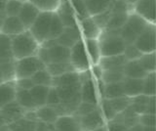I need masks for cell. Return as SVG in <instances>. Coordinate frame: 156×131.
<instances>
[{"label": "cell", "mask_w": 156, "mask_h": 131, "mask_svg": "<svg viewBox=\"0 0 156 131\" xmlns=\"http://www.w3.org/2000/svg\"><path fill=\"white\" fill-rule=\"evenodd\" d=\"M97 40L101 57L123 54L126 44L119 30H102Z\"/></svg>", "instance_id": "obj_1"}, {"label": "cell", "mask_w": 156, "mask_h": 131, "mask_svg": "<svg viewBox=\"0 0 156 131\" xmlns=\"http://www.w3.org/2000/svg\"><path fill=\"white\" fill-rule=\"evenodd\" d=\"M12 52L15 60L36 56L40 44L34 39L28 31L22 32L21 35L11 37Z\"/></svg>", "instance_id": "obj_2"}, {"label": "cell", "mask_w": 156, "mask_h": 131, "mask_svg": "<svg viewBox=\"0 0 156 131\" xmlns=\"http://www.w3.org/2000/svg\"><path fill=\"white\" fill-rule=\"evenodd\" d=\"M148 24L149 23H147L139 15H136V13H130L123 27L119 30L120 35L123 38L125 44H134L136 39L143 32Z\"/></svg>", "instance_id": "obj_3"}, {"label": "cell", "mask_w": 156, "mask_h": 131, "mask_svg": "<svg viewBox=\"0 0 156 131\" xmlns=\"http://www.w3.org/2000/svg\"><path fill=\"white\" fill-rule=\"evenodd\" d=\"M52 16L53 13L51 12H40L32 26L29 27L28 31L39 44L48 40Z\"/></svg>", "instance_id": "obj_4"}, {"label": "cell", "mask_w": 156, "mask_h": 131, "mask_svg": "<svg viewBox=\"0 0 156 131\" xmlns=\"http://www.w3.org/2000/svg\"><path fill=\"white\" fill-rule=\"evenodd\" d=\"M16 66V79L29 78L38 71L45 69V65L36 56H31L15 61Z\"/></svg>", "instance_id": "obj_5"}, {"label": "cell", "mask_w": 156, "mask_h": 131, "mask_svg": "<svg viewBox=\"0 0 156 131\" xmlns=\"http://www.w3.org/2000/svg\"><path fill=\"white\" fill-rule=\"evenodd\" d=\"M73 70L76 72H81L89 70L91 67V63L88 57L84 39L77 42L74 46L70 48L69 61Z\"/></svg>", "instance_id": "obj_6"}, {"label": "cell", "mask_w": 156, "mask_h": 131, "mask_svg": "<svg viewBox=\"0 0 156 131\" xmlns=\"http://www.w3.org/2000/svg\"><path fill=\"white\" fill-rule=\"evenodd\" d=\"M134 44L143 53L156 52V25L148 24L143 32L136 38Z\"/></svg>", "instance_id": "obj_7"}, {"label": "cell", "mask_w": 156, "mask_h": 131, "mask_svg": "<svg viewBox=\"0 0 156 131\" xmlns=\"http://www.w3.org/2000/svg\"><path fill=\"white\" fill-rule=\"evenodd\" d=\"M77 119L79 120V124L82 131H92L106 124V121L99 108V105L91 113L83 115Z\"/></svg>", "instance_id": "obj_8"}, {"label": "cell", "mask_w": 156, "mask_h": 131, "mask_svg": "<svg viewBox=\"0 0 156 131\" xmlns=\"http://www.w3.org/2000/svg\"><path fill=\"white\" fill-rule=\"evenodd\" d=\"M133 12L149 23L156 22V0H139L133 6Z\"/></svg>", "instance_id": "obj_9"}, {"label": "cell", "mask_w": 156, "mask_h": 131, "mask_svg": "<svg viewBox=\"0 0 156 131\" xmlns=\"http://www.w3.org/2000/svg\"><path fill=\"white\" fill-rule=\"evenodd\" d=\"M55 13L66 27L78 26V20L70 0H61Z\"/></svg>", "instance_id": "obj_10"}, {"label": "cell", "mask_w": 156, "mask_h": 131, "mask_svg": "<svg viewBox=\"0 0 156 131\" xmlns=\"http://www.w3.org/2000/svg\"><path fill=\"white\" fill-rule=\"evenodd\" d=\"M82 39L83 37L81 35L80 28L78 26H75L65 27L62 35L56 39V42L58 44L70 49L72 46H74L77 42H79Z\"/></svg>", "instance_id": "obj_11"}, {"label": "cell", "mask_w": 156, "mask_h": 131, "mask_svg": "<svg viewBox=\"0 0 156 131\" xmlns=\"http://www.w3.org/2000/svg\"><path fill=\"white\" fill-rule=\"evenodd\" d=\"M51 86L55 88H79L81 82L78 72L70 71L65 75L52 77Z\"/></svg>", "instance_id": "obj_12"}, {"label": "cell", "mask_w": 156, "mask_h": 131, "mask_svg": "<svg viewBox=\"0 0 156 131\" xmlns=\"http://www.w3.org/2000/svg\"><path fill=\"white\" fill-rule=\"evenodd\" d=\"M98 91H99L100 99L111 100L117 97L123 96V87L121 82H114V83H105L101 80L97 81Z\"/></svg>", "instance_id": "obj_13"}, {"label": "cell", "mask_w": 156, "mask_h": 131, "mask_svg": "<svg viewBox=\"0 0 156 131\" xmlns=\"http://www.w3.org/2000/svg\"><path fill=\"white\" fill-rule=\"evenodd\" d=\"M80 96L81 102L94 105L99 104L100 96L99 91H98L97 81L95 79H92L82 83L80 86Z\"/></svg>", "instance_id": "obj_14"}, {"label": "cell", "mask_w": 156, "mask_h": 131, "mask_svg": "<svg viewBox=\"0 0 156 131\" xmlns=\"http://www.w3.org/2000/svg\"><path fill=\"white\" fill-rule=\"evenodd\" d=\"M39 13H40V11L35 6L32 5L30 2L27 1L23 3V6L18 14V18L21 20L23 27H26V30L28 31L34 21L36 20Z\"/></svg>", "instance_id": "obj_15"}, {"label": "cell", "mask_w": 156, "mask_h": 131, "mask_svg": "<svg viewBox=\"0 0 156 131\" xmlns=\"http://www.w3.org/2000/svg\"><path fill=\"white\" fill-rule=\"evenodd\" d=\"M78 27L80 28L83 39H98L101 32V30L93 20L92 17L78 21Z\"/></svg>", "instance_id": "obj_16"}, {"label": "cell", "mask_w": 156, "mask_h": 131, "mask_svg": "<svg viewBox=\"0 0 156 131\" xmlns=\"http://www.w3.org/2000/svg\"><path fill=\"white\" fill-rule=\"evenodd\" d=\"M1 113L3 115V118L6 124H10L14 121L23 118L26 115L27 111L20 106L16 100L12 101L11 103L7 104L5 107L1 109Z\"/></svg>", "instance_id": "obj_17"}, {"label": "cell", "mask_w": 156, "mask_h": 131, "mask_svg": "<svg viewBox=\"0 0 156 131\" xmlns=\"http://www.w3.org/2000/svg\"><path fill=\"white\" fill-rule=\"evenodd\" d=\"M26 27H23V23L18 18V16L15 17H6L3 23V26L1 28L0 33L7 35L9 37L16 36L18 35H21L22 32L26 31Z\"/></svg>", "instance_id": "obj_18"}, {"label": "cell", "mask_w": 156, "mask_h": 131, "mask_svg": "<svg viewBox=\"0 0 156 131\" xmlns=\"http://www.w3.org/2000/svg\"><path fill=\"white\" fill-rule=\"evenodd\" d=\"M55 131H82L79 120L74 115H62L54 123Z\"/></svg>", "instance_id": "obj_19"}, {"label": "cell", "mask_w": 156, "mask_h": 131, "mask_svg": "<svg viewBox=\"0 0 156 131\" xmlns=\"http://www.w3.org/2000/svg\"><path fill=\"white\" fill-rule=\"evenodd\" d=\"M143 79L125 77L121 81L124 95L129 98H133V97L143 94Z\"/></svg>", "instance_id": "obj_20"}, {"label": "cell", "mask_w": 156, "mask_h": 131, "mask_svg": "<svg viewBox=\"0 0 156 131\" xmlns=\"http://www.w3.org/2000/svg\"><path fill=\"white\" fill-rule=\"evenodd\" d=\"M16 84L14 81H4L0 83V110L11 103L16 97Z\"/></svg>", "instance_id": "obj_21"}, {"label": "cell", "mask_w": 156, "mask_h": 131, "mask_svg": "<svg viewBox=\"0 0 156 131\" xmlns=\"http://www.w3.org/2000/svg\"><path fill=\"white\" fill-rule=\"evenodd\" d=\"M124 74L125 77H130V78H139L143 79L147 75L148 72L143 67L139 60L135 61H127L124 66Z\"/></svg>", "instance_id": "obj_22"}, {"label": "cell", "mask_w": 156, "mask_h": 131, "mask_svg": "<svg viewBox=\"0 0 156 131\" xmlns=\"http://www.w3.org/2000/svg\"><path fill=\"white\" fill-rule=\"evenodd\" d=\"M139 118H140V115L136 114L135 111L132 110L130 107H128L126 110L117 114L115 115V118L112 120H115L117 122L126 126L127 128H130L132 126L139 123Z\"/></svg>", "instance_id": "obj_23"}, {"label": "cell", "mask_w": 156, "mask_h": 131, "mask_svg": "<svg viewBox=\"0 0 156 131\" xmlns=\"http://www.w3.org/2000/svg\"><path fill=\"white\" fill-rule=\"evenodd\" d=\"M127 60L123 54L121 55H115V56H107V57H101L99 62L100 67L102 71L105 70H113V69H123Z\"/></svg>", "instance_id": "obj_24"}, {"label": "cell", "mask_w": 156, "mask_h": 131, "mask_svg": "<svg viewBox=\"0 0 156 131\" xmlns=\"http://www.w3.org/2000/svg\"><path fill=\"white\" fill-rule=\"evenodd\" d=\"M90 17L106 11L109 8L112 0H83Z\"/></svg>", "instance_id": "obj_25"}, {"label": "cell", "mask_w": 156, "mask_h": 131, "mask_svg": "<svg viewBox=\"0 0 156 131\" xmlns=\"http://www.w3.org/2000/svg\"><path fill=\"white\" fill-rule=\"evenodd\" d=\"M11 46V37L0 33V65L14 61Z\"/></svg>", "instance_id": "obj_26"}, {"label": "cell", "mask_w": 156, "mask_h": 131, "mask_svg": "<svg viewBox=\"0 0 156 131\" xmlns=\"http://www.w3.org/2000/svg\"><path fill=\"white\" fill-rule=\"evenodd\" d=\"M35 111H36L38 121H42V122L45 123L54 124L58 118V115L57 114L56 110L53 107L47 105L42 106L40 108H37Z\"/></svg>", "instance_id": "obj_27"}, {"label": "cell", "mask_w": 156, "mask_h": 131, "mask_svg": "<svg viewBox=\"0 0 156 131\" xmlns=\"http://www.w3.org/2000/svg\"><path fill=\"white\" fill-rule=\"evenodd\" d=\"M50 87L44 86V85H34L32 88L29 90L32 99L34 101V104L36 106V109L46 105L47 96H48Z\"/></svg>", "instance_id": "obj_28"}, {"label": "cell", "mask_w": 156, "mask_h": 131, "mask_svg": "<svg viewBox=\"0 0 156 131\" xmlns=\"http://www.w3.org/2000/svg\"><path fill=\"white\" fill-rule=\"evenodd\" d=\"M85 48L87 51L88 57L91 63V66L98 65L101 58L99 43L97 39H84Z\"/></svg>", "instance_id": "obj_29"}, {"label": "cell", "mask_w": 156, "mask_h": 131, "mask_svg": "<svg viewBox=\"0 0 156 131\" xmlns=\"http://www.w3.org/2000/svg\"><path fill=\"white\" fill-rule=\"evenodd\" d=\"M15 100H16L17 103L26 111L36 110V106L34 104V101L32 99L29 90L17 89Z\"/></svg>", "instance_id": "obj_30"}, {"label": "cell", "mask_w": 156, "mask_h": 131, "mask_svg": "<svg viewBox=\"0 0 156 131\" xmlns=\"http://www.w3.org/2000/svg\"><path fill=\"white\" fill-rule=\"evenodd\" d=\"M149 98H150V96H146L144 94H140L136 97H133V98H131L129 107L133 111H135L139 115L145 114L146 110H147Z\"/></svg>", "instance_id": "obj_31"}, {"label": "cell", "mask_w": 156, "mask_h": 131, "mask_svg": "<svg viewBox=\"0 0 156 131\" xmlns=\"http://www.w3.org/2000/svg\"><path fill=\"white\" fill-rule=\"evenodd\" d=\"M125 78L124 67L123 69H113L102 71L101 80L105 83H114V82H121Z\"/></svg>", "instance_id": "obj_32"}, {"label": "cell", "mask_w": 156, "mask_h": 131, "mask_svg": "<svg viewBox=\"0 0 156 131\" xmlns=\"http://www.w3.org/2000/svg\"><path fill=\"white\" fill-rule=\"evenodd\" d=\"M36 123L35 121L23 118L14 121V122L8 124L11 131H36Z\"/></svg>", "instance_id": "obj_33"}, {"label": "cell", "mask_w": 156, "mask_h": 131, "mask_svg": "<svg viewBox=\"0 0 156 131\" xmlns=\"http://www.w3.org/2000/svg\"><path fill=\"white\" fill-rule=\"evenodd\" d=\"M61 0H28L32 5L35 6L40 12H51L57 11Z\"/></svg>", "instance_id": "obj_34"}, {"label": "cell", "mask_w": 156, "mask_h": 131, "mask_svg": "<svg viewBox=\"0 0 156 131\" xmlns=\"http://www.w3.org/2000/svg\"><path fill=\"white\" fill-rule=\"evenodd\" d=\"M46 70L49 71V74L52 75V77L65 75V74H67V72H70V71H74V70H73V67L70 65L69 62L50 64L46 67Z\"/></svg>", "instance_id": "obj_35"}, {"label": "cell", "mask_w": 156, "mask_h": 131, "mask_svg": "<svg viewBox=\"0 0 156 131\" xmlns=\"http://www.w3.org/2000/svg\"><path fill=\"white\" fill-rule=\"evenodd\" d=\"M65 26L58 17L57 14L54 12L52 16L51 26H50V31H49V37L48 40H56L57 38L62 35V32L65 30Z\"/></svg>", "instance_id": "obj_36"}, {"label": "cell", "mask_w": 156, "mask_h": 131, "mask_svg": "<svg viewBox=\"0 0 156 131\" xmlns=\"http://www.w3.org/2000/svg\"><path fill=\"white\" fill-rule=\"evenodd\" d=\"M143 94L146 96L156 95V71L149 72L143 79Z\"/></svg>", "instance_id": "obj_37"}, {"label": "cell", "mask_w": 156, "mask_h": 131, "mask_svg": "<svg viewBox=\"0 0 156 131\" xmlns=\"http://www.w3.org/2000/svg\"><path fill=\"white\" fill-rule=\"evenodd\" d=\"M139 62L148 74L156 71V52L143 54L139 59Z\"/></svg>", "instance_id": "obj_38"}, {"label": "cell", "mask_w": 156, "mask_h": 131, "mask_svg": "<svg viewBox=\"0 0 156 131\" xmlns=\"http://www.w3.org/2000/svg\"><path fill=\"white\" fill-rule=\"evenodd\" d=\"M30 78L32 79L34 85H44L50 87L52 84V75L49 74L46 67L35 72Z\"/></svg>", "instance_id": "obj_39"}, {"label": "cell", "mask_w": 156, "mask_h": 131, "mask_svg": "<svg viewBox=\"0 0 156 131\" xmlns=\"http://www.w3.org/2000/svg\"><path fill=\"white\" fill-rule=\"evenodd\" d=\"M99 108H100L106 122L107 121L112 120L115 118V115H117L116 111L113 109V107H112V105L110 103V101L107 99H100Z\"/></svg>", "instance_id": "obj_40"}, {"label": "cell", "mask_w": 156, "mask_h": 131, "mask_svg": "<svg viewBox=\"0 0 156 131\" xmlns=\"http://www.w3.org/2000/svg\"><path fill=\"white\" fill-rule=\"evenodd\" d=\"M15 61L16 60L0 65L4 81L16 80V66H15Z\"/></svg>", "instance_id": "obj_41"}, {"label": "cell", "mask_w": 156, "mask_h": 131, "mask_svg": "<svg viewBox=\"0 0 156 131\" xmlns=\"http://www.w3.org/2000/svg\"><path fill=\"white\" fill-rule=\"evenodd\" d=\"M23 3L18 0H6L4 7V12L7 17H15L18 16V14L23 6Z\"/></svg>", "instance_id": "obj_42"}, {"label": "cell", "mask_w": 156, "mask_h": 131, "mask_svg": "<svg viewBox=\"0 0 156 131\" xmlns=\"http://www.w3.org/2000/svg\"><path fill=\"white\" fill-rule=\"evenodd\" d=\"M109 101H110L112 107H113L114 111H116V114H118V113H120V111L126 110L130 106L131 98L123 95V96L117 97V98L111 99Z\"/></svg>", "instance_id": "obj_43"}, {"label": "cell", "mask_w": 156, "mask_h": 131, "mask_svg": "<svg viewBox=\"0 0 156 131\" xmlns=\"http://www.w3.org/2000/svg\"><path fill=\"white\" fill-rule=\"evenodd\" d=\"M70 2L72 4L73 10H74V12L76 14L78 21L90 17L89 13H88L87 9H86L85 4L83 2V0H70Z\"/></svg>", "instance_id": "obj_44"}, {"label": "cell", "mask_w": 156, "mask_h": 131, "mask_svg": "<svg viewBox=\"0 0 156 131\" xmlns=\"http://www.w3.org/2000/svg\"><path fill=\"white\" fill-rule=\"evenodd\" d=\"M141 55H143V53L136 47L135 44H126L123 51V56L127 61L139 60Z\"/></svg>", "instance_id": "obj_45"}, {"label": "cell", "mask_w": 156, "mask_h": 131, "mask_svg": "<svg viewBox=\"0 0 156 131\" xmlns=\"http://www.w3.org/2000/svg\"><path fill=\"white\" fill-rule=\"evenodd\" d=\"M98 105H99V104H98ZM98 105L88 104V103H84V102H81L80 105L78 106V108L76 109L75 113L73 114L72 115H74L76 118H81V116L91 113L92 111H94L98 107Z\"/></svg>", "instance_id": "obj_46"}, {"label": "cell", "mask_w": 156, "mask_h": 131, "mask_svg": "<svg viewBox=\"0 0 156 131\" xmlns=\"http://www.w3.org/2000/svg\"><path fill=\"white\" fill-rule=\"evenodd\" d=\"M60 97H58V91L55 87H50L49 89V93L47 96V101H46V105L50 106V107H56L57 105L60 104Z\"/></svg>", "instance_id": "obj_47"}, {"label": "cell", "mask_w": 156, "mask_h": 131, "mask_svg": "<svg viewBox=\"0 0 156 131\" xmlns=\"http://www.w3.org/2000/svg\"><path fill=\"white\" fill-rule=\"evenodd\" d=\"M139 123L141 126H156V115H152V114L140 115Z\"/></svg>", "instance_id": "obj_48"}, {"label": "cell", "mask_w": 156, "mask_h": 131, "mask_svg": "<svg viewBox=\"0 0 156 131\" xmlns=\"http://www.w3.org/2000/svg\"><path fill=\"white\" fill-rule=\"evenodd\" d=\"M15 84H16L17 89H22V90H30L34 86V83L32 79L29 78H19L15 80Z\"/></svg>", "instance_id": "obj_49"}, {"label": "cell", "mask_w": 156, "mask_h": 131, "mask_svg": "<svg viewBox=\"0 0 156 131\" xmlns=\"http://www.w3.org/2000/svg\"><path fill=\"white\" fill-rule=\"evenodd\" d=\"M106 128L107 131H127L128 128L124 126L123 124H121L119 122H117L115 120H110V121H107L106 124Z\"/></svg>", "instance_id": "obj_50"}, {"label": "cell", "mask_w": 156, "mask_h": 131, "mask_svg": "<svg viewBox=\"0 0 156 131\" xmlns=\"http://www.w3.org/2000/svg\"><path fill=\"white\" fill-rule=\"evenodd\" d=\"M78 75H79V79H80V82L81 84L84 83V82H87L89 80H92L94 79V76H93V74L91 70H87V71H81V72H78Z\"/></svg>", "instance_id": "obj_51"}, {"label": "cell", "mask_w": 156, "mask_h": 131, "mask_svg": "<svg viewBox=\"0 0 156 131\" xmlns=\"http://www.w3.org/2000/svg\"><path fill=\"white\" fill-rule=\"evenodd\" d=\"M90 70L93 74V76H94V79L96 81H99L101 78V75H102V69L100 67V65H93L91 66Z\"/></svg>", "instance_id": "obj_52"}, {"label": "cell", "mask_w": 156, "mask_h": 131, "mask_svg": "<svg viewBox=\"0 0 156 131\" xmlns=\"http://www.w3.org/2000/svg\"><path fill=\"white\" fill-rule=\"evenodd\" d=\"M36 131H55V129H54V124L38 121L36 123Z\"/></svg>", "instance_id": "obj_53"}, {"label": "cell", "mask_w": 156, "mask_h": 131, "mask_svg": "<svg viewBox=\"0 0 156 131\" xmlns=\"http://www.w3.org/2000/svg\"><path fill=\"white\" fill-rule=\"evenodd\" d=\"M155 96H150L149 102L147 105V110H146L145 114H152L156 115V101H155Z\"/></svg>", "instance_id": "obj_54"}, {"label": "cell", "mask_w": 156, "mask_h": 131, "mask_svg": "<svg viewBox=\"0 0 156 131\" xmlns=\"http://www.w3.org/2000/svg\"><path fill=\"white\" fill-rule=\"evenodd\" d=\"M127 131H143V126H141L140 123H138V124H136L134 126H132V127L128 128Z\"/></svg>", "instance_id": "obj_55"}, {"label": "cell", "mask_w": 156, "mask_h": 131, "mask_svg": "<svg viewBox=\"0 0 156 131\" xmlns=\"http://www.w3.org/2000/svg\"><path fill=\"white\" fill-rule=\"evenodd\" d=\"M6 14H5L4 11L0 12V31H1V28H2V26H3V23L5 21V19H6Z\"/></svg>", "instance_id": "obj_56"}, {"label": "cell", "mask_w": 156, "mask_h": 131, "mask_svg": "<svg viewBox=\"0 0 156 131\" xmlns=\"http://www.w3.org/2000/svg\"><path fill=\"white\" fill-rule=\"evenodd\" d=\"M143 131H156V126H143Z\"/></svg>", "instance_id": "obj_57"}, {"label": "cell", "mask_w": 156, "mask_h": 131, "mask_svg": "<svg viewBox=\"0 0 156 131\" xmlns=\"http://www.w3.org/2000/svg\"><path fill=\"white\" fill-rule=\"evenodd\" d=\"M0 131H11L8 124H4L2 126H0Z\"/></svg>", "instance_id": "obj_58"}, {"label": "cell", "mask_w": 156, "mask_h": 131, "mask_svg": "<svg viewBox=\"0 0 156 131\" xmlns=\"http://www.w3.org/2000/svg\"><path fill=\"white\" fill-rule=\"evenodd\" d=\"M125 1H126L127 3H128L130 6H132V7H133V6L135 5V4H136V2L139 1V0H125Z\"/></svg>", "instance_id": "obj_59"}, {"label": "cell", "mask_w": 156, "mask_h": 131, "mask_svg": "<svg viewBox=\"0 0 156 131\" xmlns=\"http://www.w3.org/2000/svg\"><path fill=\"white\" fill-rule=\"evenodd\" d=\"M4 124H6V122H5L4 118H3V115L1 113V110H0V126H2Z\"/></svg>", "instance_id": "obj_60"}, {"label": "cell", "mask_w": 156, "mask_h": 131, "mask_svg": "<svg viewBox=\"0 0 156 131\" xmlns=\"http://www.w3.org/2000/svg\"><path fill=\"white\" fill-rule=\"evenodd\" d=\"M5 2H6V0H0V12L4 11V7H5Z\"/></svg>", "instance_id": "obj_61"}, {"label": "cell", "mask_w": 156, "mask_h": 131, "mask_svg": "<svg viewBox=\"0 0 156 131\" xmlns=\"http://www.w3.org/2000/svg\"><path fill=\"white\" fill-rule=\"evenodd\" d=\"M92 131H107V128H106V126L105 125V126H101V127L94 129V130H92Z\"/></svg>", "instance_id": "obj_62"}, {"label": "cell", "mask_w": 156, "mask_h": 131, "mask_svg": "<svg viewBox=\"0 0 156 131\" xmlns=\"http://www.w3.org/2000/svg\"><path fill=\"white\" fill-rule=\"evenodd\" d=\"M2 82H4V79H3V75H2L1 67H0V83H2Z\"/></svg>", "instance_id": "obj_63"}, {"label": "cell", "mask_w": 156, "mask_h": 131, "mask_svg": "<svg viewBox=\"0 0 156 131\" xmlns=\"http://www.w3.org/2000/svg\"><path fill=\"white\" fill-rule=\"evenodd\" d=\"M18 1H21V2H27L28 0H18Z\"/></svg>", "instance_id": "obj_64"}]
</instances>
